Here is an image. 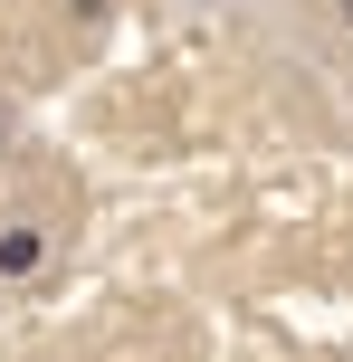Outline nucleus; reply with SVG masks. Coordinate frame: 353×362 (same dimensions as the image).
I'll return each instance as SVG.
<instances>
[{
    "label": "nucleus",
    "mask_w": 353,
    "mask_h": 362,
    "mask_svg": "<svg viewBox=\"0 0 353 362\" xmlns=\"http://www.w3.org/2000/svg\"><path fill=\"white\" fill-rule=\"evenodd\" d=\"M344 19H353V0H344Z\"/></svg>",
    "instance_id": "7ed1b4c3"
},
{
    "label": "nucleus",
    "mask_w": 353,
    "mask_h": 362,
    "mask_svg": "<svg viewBox=\"0 0 353 362\" xmlns=\"http://www.w3.org/2000/svg\"><path fill=\"white\" fill-rule=\"evenodd\" d=\"M67 10H76V29H105V19H115V0H67Z\"/></svg>",
    "instance_id": "f03ea898"
},
{
    "label": "nucleus",
    "mask_w": 353,
    "mask_h": 362,
    "mask_svg": "<svg viewBox=\"0 0 353 362\" xmlns=\"http://www.w3.org/2000/svg\"><path fill=\"white\" fill-rule=\"evenodd\" d=\"M38 257H48V238L19 219V229H0V276H38Z\"/></svg>",
    "instance_id": "f257e3e1"
}]
</instances>
